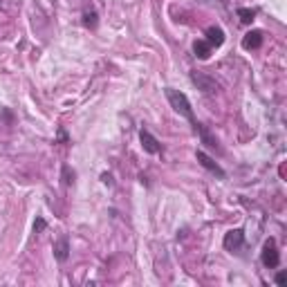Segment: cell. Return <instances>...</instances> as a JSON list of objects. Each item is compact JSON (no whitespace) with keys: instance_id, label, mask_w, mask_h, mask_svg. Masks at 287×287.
Instances as JSON below:
<instances>
[{"instance_id":"6da1fadb","label":"cell","mask_w":287,"mask_h":287,"mask_svg":"<svg viewBox=\"0 0 287 287\" xmlns=\"http://www.w3.org/2000/svg\"><path fill=\"white\" fill-rule=\"evenodd\" d=\"M164 95H166L168 99V103H171V108L178 113L180 117H184L189 124L195 128L197 126V121H195V115H193V105L189 101V97L184 95V92H180V90H175V87H166L164 90Z\"/></svg>"},{"instance_id":"7a4b0ae2","label":"cell","mask_w":287,"mask_h":287,"mask_svg":"<svg viewBox=\"0 0 287 287\" xmlns=\"http://www.w3.org/2000/svg\"><path fill=\"white\" fill-rule=\"evenodd\" d=\"M260 262L265 265L267 269H276L280 265V254H278V247H276V240L269 238L265 240L262 245V251H260Z\"/></svg>"},{"instance_id":"3957f363","label":"cell","mask_w":287,"mask_h":287,"mask_svg":"<svg viewBox=\"0 0 287 287\" xmlns=\"http://www.w3.org/2000/svg\"><path fill=\"white\" fill-rule=\"evenodd\" d=\"M222 245H225L227 251H231V254H242L245 251V231L242 229H229L225 233V238H222Z\"/></svg>"},{"instance_id":"277c9868","label":"cell","mask_w":287,"mask_h":287,"mask_svg":"<svg viewBox=\"0 0 287 287\" xmlns=\"http://www.w3.org/2000/svg\"><path fill=\"white\" fill-rule=\"evenodd\" d=\"M139 142H142V148H144L148 155H160V153H162L160 139H157L153 133L146 130V128H142V130H139Z\"/></svg>"},{"instance_id":"5b68a950","label":"cell","mask_w":287,"mask_h":287,"mask_svg":"<svg viewBox=\"0 0 287 287\" xmlns=\"http://www.w3.org/2000/svg\"><path fill=\"white\" fill-rule=\"evenodd\" d=\"M191 81L197 85V90H202L204 95H213V92H218V83H215L211 77L202 72H191Z\"/></svg>"},{"instance_id":"8992f818","label":"cell","mask_w":287,"mask_h":287,"mask_svg":"<svg viewBox=\"0 0 287 287\" xmlns=\"http://www.w3.org/2000/svg\"><path fill=\"white\" fill-rule=\"evenodd\" d=\"M195 160H197V164H200V166L207 168L209 173L218 175V178H227V173L222 171V166H220V164L215 162L213 157H209L207 153H204V150H197V153H195Z\"/></svg>"},{"instance_id":"52a82bcc","label":"cell","mask_w":287,"mask_h":287,"mask_svg":"<svg viewBox=\"0 0 287 287\" xmlns=\"http://www.w3.org/2000/svg\"><path fill=\"white\" fill-rule=\"evenodd\" d=\"M52 251H54V258L58 262H65L70 258V238L68 236H61L54 242V247H52Z\"/></svg>"},{"instance_id":"ba28073f","label":"cell","mask_w":287,"mask_h":287,"mask_svg":"<svg viewBox=\"0 0 287 287\" xmlns=\"http://www.w3.org/2000/svg\"><path fill=\"white\" fill-rule=\"evenodd\" d=\"M197 135H200V139H202V144L207 146L209 150H215V153H220V144H218V139H215V135H211L207 128H204L202 124H197L195 128H193Z\"/></svg>"},{"instance_id":"9c48e42d","label":"cell","mask_w":287,"mask_h":287,"mask_svg":"<svg viewBox=\"0 0 287 287\" xmlns=\"http://www.w3.org/2000/svg\"><path fill=\"white\" fill-rule=\"evenodd\" d=\"M260 45H262V32L251 29V32L245 34V38H242V48L245 50H258Z\"/></svg>"},{"instance_id":"30bf717a","label":"cell","mask_w":287,"mask_h":287,"mask_svg":"<svg viewBox=\"0 0 287 287\" xmlns=\"http://www.w3.org/2000/svg\"><path fill=\"white\" fill-rule=\"evenodd\" d=\"M204 40H207V43L211 45V48H220V45L222 43H225V32H222V27H209L207 29V38H204Z\"/></svg>"},{"instance_id":"8fae6325","label":"cell","mask_w":287,"mask_h":287,"mask_svg":"<svg viewBox=\"0 0 287 287\" xmlns=\"http://www.w3.org/2000/svg\"><path fill=\"white\" fill-rule=\"evenodd\" d=\"M193 52H195V56H197V58L207 61V58L211 56V52H213V48H211L207 40L202 38V40H195V43H193Z\"/></svg>"},{"instance_id":"7c38bea8","label":"cell","mask_w":287,"mask_h":287,"mask_svg":"<svg viewBox=\"0 0 287 287\" xmlns=\"http://www.w3.org/2000/svg\"><path fill=\"white\" fill-rule=\"evenodd\" d=\"M97 18H99V16H97V11H95V9H85V11H83V25H85V27L95 29V27H97V23H99Z\"/></svg>"},{"instance_id":"4fadbf2b","label":"cell","mask_w":287,"mask_h":287,"mask_svg":"<svg viewBox=\"0 0 287 287\" xmlns=\"http://www.w3.org/2000/svg\"><path fill=\"white\" fill-rule=\"evenodd\" d=\"M236 14L240 16V20H242V23H247V25L256 18V11H254V9H247V7H240V9L236 11Z\"/></svg>"},{"instance_id":"5bb4252c","label":"cell","mask_w":287,"mask_h":287,"mask_svg":"<svg viewBox=\"0 0 287 287\" xmlns=\"http://www.w3.org/2000/svg\"><path fill=\"white\" fill-rule=\"evenodd\" d=\"M61 180H63V184L65 186H70L74 182V171L68 166V164H63V168H61Z\"/></svg>"},{"instance_id":"9a60e30c","label":"cell","mask_w":287,"mask_h":287,"mask_svg":"<svg viewBox=\"0 0 287 287\" xmlns=\"http://www.w3.org/2000/svg\"><path fill=\"white\" fill-rule=\"evenodd\" d=\"M45 227H48V222H45V218H36V222H34V233H43L45 231Z\"/></svg>"},{"instance_id":"2e32d148","label":"cell","mask_w":287,"mask_h":287,"mask_svg":"<svg viewBox=\"0 0 287 287\" xmlns=\"http://www.w3.org/2000/svg\"><path fill=\"white\" fill-rule=\"evenodd\" d=\"M285 280H287L285 278V272H278L276 276H274V283H276V285H285Z\"/></svg>"},{"instance_id":"e0dca14e","label":"cell","mask_w":287,"mask_h":287,"mask_svg":"<svg viewBox=\"0 0 287 287\" xmlns=\"http://www.w3.org/2000/svg\"><path fill=\"white\" fill-rule=\"evenodd\" d=\"M101 180H103V184L113 186V175H110V173H103V175H101Z\"/></svg>"},{"instance_id":"ac0fdd59","label":"cell","mask_w":287,"mask_h":287,"mask_svg":"<svg viewBox=\"0 0 287 287\" xmlns=\"http://www.w3.org/2000/svg\"><path fill=\"white\" fill-rule=\"evenodd\" d=\"M58 139H61V142H68V135H65V130H63V128L58 130Z\"/></svg>"}]
</instances>
